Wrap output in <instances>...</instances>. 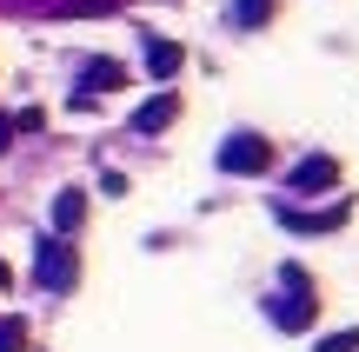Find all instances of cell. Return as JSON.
<instances>
[{
	"mask_svg": "<svg viewBox=\"0 0 359 352\" xmlns=\"http://www.w3.org/2000/svg\"><path fill=\"white\" fill-rule=\"evenodd\" d=\"M34 273H40V286H47V293H74V279H80V253L67 246L60 233H47V239H40Z\"/></svg>",
	"mask_w": 359,
	"mask_h": 352,
	"instance_id": "cell-1",
	"label": "cell"
},
{
	"mask_svg": "<svg viewBox=\"0 0 359 352\" xmlns=\"http://www.w3.org/2000/svg\"><path fill=\"white\" fill-rule=\"evenodd\" d=\"M266 167H273V140H259V133H233V140L219 146V173H233V180L266 173Z\"/></svg>",
	"mask_w": 359,
	"mask_h": 352,
	"instance_id": "cell-2",
	"label": "cell"
},
{
	"mask_svg": "<svg viewBox=\"0 0 359 352\" xmlns=\"http://www.w3.org/2000/svg\"><path fill=\"white\" fill-rule=\"evenodd\" d=\"M313 319H320L313 286H286V300H273V326H280V332H306Z\"/></svg>",
	"mask_w": 359,
	"mask_h": 352,
	"instance_id": "cell-3",
	"label": "cell"
},
{
	"mask_svg": "<svg viewBox=\"0 0 359 352\" xmlns=\"http://www.w3.org/2000/svg\"><path fill=\"white\" fill-rule=\"evenodd\" d=\"M286 186H293V193H326V186H339V160L306 153V160L293 167V180H286Z\"/></svg>",
	"mask_w": 359,
	"mask_h": 352,
	"instance_id": "cell-4",
	"label": "cell"
},
{
	"mask_svg": "<svg viewBox=\"0 0 359 352\" xmlns=\"http://www.w3.org/2000/svg\"><path fill=\"white\" fill-rule=\"evenodd\" d=\"M173 113H180V93H154V100L133 106V133H160V127H173Z\"/></svg>",
	"mask_w": 359,
	"mask_h": 352,
	"instance_id": "cell-5",
	"label": "cell"
},
{
	"mask_svg": "<svg viewBox=\"0 0 359 352\" xmlns=\"http://www.w3.org/2000/svg\"><path fill=\"white\" fill-rule=\"evenodd\" d=\"M80 226H87V193H53V233L74 239Z\"/></svg>",
	"mask_w": 359,
	"mask_h": 352,
	"instance_id": "cell-6",
	"label": "cell"
},
{
	"mask_svg": "<svg viewBox=\"0 0 359 352\" xmlns=\"http://www.w3.org/2000/svg\"><path fill=\"white\" fill-rule=\"evenodd\" d=\"M80 80H87V93H120V87H127V66H120V60H87Z\"/></svg>",
	"mask_w": 359,
	"mask_h": 352,
	"instance_id": "cell-7",
	"label": "cell"
},
{
	"mask_svg": "<svg viewBox=\"0 0 359 352\" xmlns=\"http://www.w3.org/2000/svg\"><path fill=\"white\" fill-rule=\"evenodd\" d=\"M180 60H187V53H180L173 40H160V34L147 40V73H154V80H173V73H180Z\"/></svg>",
	"mask_w": 359,
	"mask_h": 352,
	"instance_id": "cell-8",
	"label": "cell"
},
{
	"mask_svg": "<svg viewBox=\"0 0 359 352\" xmlns=\"http://www.w3.org/2000/svg\"><path fill=\"white\" fill-rule=\"evenodd\" d=\"M280 220L293 226V233H333V226L346 220V206H333V213H293V206H280Z\"/></svg>",
	"mask_w": 359,
	"mask_h": 352,
	"instance_id": "cell-9",
	"label": "cell"
},
{
	"mask_svg": "<svg viewBox=\"0 0 359 352\" xmlns=\"http://www.w3.org/2000/svg\"><path fill=\"white\" fill-rule=\"evenodd\" d=\"M273 7H280V0H233V20H240V27H266Z\"/></svg>",
	"mask_w": 359,
	"mask_h": 352,
	"instance_id": "cell-10",
	"label": "cell"
},
{
	"mask_svg": "<svg viewBox=\"0 0 359 352\" xmlns=\"http://www.w3.org/2000/svg\"><path fill=\"white\" fill-rule=\"evenodd\" d=\"M0 352H27V319H0Z\"/></svg>",
	"mask_w": 359,
	"mask_h": 352,
	"instance_id": "cell-11",
	"label": "cell"
},
{
	"mask_svg": "<svg viewBox=\"0 0 359 352\" xmlns=\"http://www.w3.org/2000/svg\"><path fill=\"white\" fill-rule=\"evenodd\" d=\"M320 352H359V326H346V332H326V339H320Z\"/></svg>",
	"mask_w": 359,
	"mask_h": 352,
	"instance_id": "cell-12",
	"label": "cell"
},
{
	"mask_svg": "<svg viewBox=\"0 0 359 352\" xmlns=\"http://www.w3.org/2000/svg\"><path fill=\"white\" fill-rule=\"evenodd\" d=\"M47 127V113H40V106H27V113H13V133H40Z\"/></svg>",
	"mask_w": 359,
	"mask_h": 352,
	"instance_id": "cell-13",
	"label": "cell"
},
{
	"mask_svg": "<svg viewBox=\"0 0 359 352\" xmlns=\"http://www.w3.org/2000/svg\"><path fill=\"white\" fill-rule=\"evenodd\" d=\"M100 193H107V199H120V193H127V173L107 167V173H100Z\"/></svg>",
	"mask_w": 359,
	"mask_h": 352,
	"instance_id": "cell-14",
	"label": "cell"
},
{
	"mask_svg": "<svg viewBox=\"0 0 359 352\" xmlns=\"http://www.w3.org/2000/svg\"><path fill=\"white\" fill-rule=\"evenodd\" d=\"M7 146H13V120L0 113V153H7Z\"/></svg>",
	"mask_w": 359,
	"mask_h": 352,
	"instance_id": "cell-15",
	"label": "cell"
},
{
	"mask_svg": "<svg viewBox=\"0 0 359 352\" xmlns=\"http://www.w3.org/2000/svg\"><path fill=\"white\" fill-rule=\"evenodd\" d=\"M7 286H13V266H7V260H0V293H7Z\"/></svg>",
	"mask_w": 359,
	"mask_h": 352,
	"instance_id": "cell-16",
	"label": "cell"
}]
</instances>
